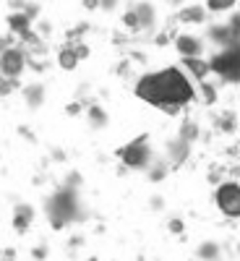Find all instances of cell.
I'll return each instance as SVG.
<instances>
[{"label": "cell", "instance_id": "277c9868", "mask_svg": "<svg viewBox=\"0 0 240 261\" xmlns=\"http://www.w3.org/2000/svg\"><path fill=\"white\" fill-rule=\"evenodd\" d=\"M220 3H225V6H227L230 0H211V6H214V8H220Z\"/></svg>", "mask_w": 240, "mask_h": 261}, {"label": "cell", "instance_id": "7a4b0ae2", "mask_svg": "<svg viewBox=\"0 0 240 261\" xmlns=\"http://www.w3.org/2000/svg\"><path fill=\"white\" fill-rule=\"evenodd\" d=\"M220 204H222L230 214H237V212H240V191H237V188H222Z\"/></svg>", "mask_w": 240, "mask_h": 261}, {"label": "cell", "instance_id": "3957f363", "mask_svg": "<svg viewBox=\"0 0 240 261\" xmlns=\"http://www.w3.org/2000/svg\"><path fill=\"white\" fill-rule=\"evenodd\" d=\"M18 65H21V58H18L16 53H8V55H6V71H8V73H16Z\"/></svg>", "mask_w": 240, "mask_h": 261}, {"label": "cell", "instance_id": "6da1fadb", "mask_svg": "<svg viewBox=\"0 0 240 261\" xmlns=\"http://www.w3.org/2000/svg\"><path fill=\"white\" fill-rule=\"evenodd\" d=\"M154 84L159 86L154 102H159V99H185V97H188V84H185V79L178 76L175 71H167L165 76H157Z\"/></svg>", "mask_w": 240, "mask_h": 261}]
</instances>
